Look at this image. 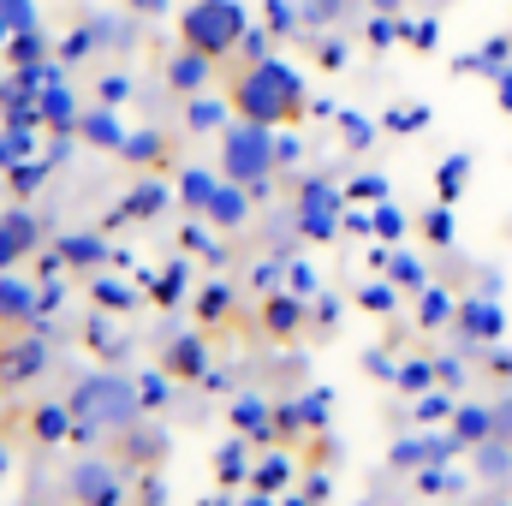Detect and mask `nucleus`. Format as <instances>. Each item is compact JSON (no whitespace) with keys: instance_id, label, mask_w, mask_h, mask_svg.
I'll use <instances>...</instances> for the list:
<instances>
[{"instance_id":"1","label":"nucleus","mask_w":512,"mask_h":506,"mask_svg":"<svg viewBox=\"0 0 512 506\" xmlns=\"http://www.w3.org/2000/svg\"><path fill=\"white\" fill-rule=\"evenodd\" d=\"M227 102H233V114L239 120H256V126H292L298 114H304V84H298V72L292 66H280V60H245L239 66V78L227 84Z\"/></svg>"},{"instance_id":"2","label":"nucleus","mask_w":512,"mask_h":506,"mask_svg":"<svg viewBox=\"0 0 512 506\" xmlns=\"http://www.w3.org/2000/svg\"><path fill=\"white\" fill-rule=\"evenodd\" d=\"M245 42V6L239 0H191L185 18H179V48L203 54V60H221Z\"/></svg>"},{"instance_id":"3","label":"nucleus","mask_w":512,"mask_h":506,"mask_svg":"<svg viewBox=\"0 0 512 506\" xmlns=\"http://www.w3.org/2000/svg\"><path fill=\"white\" fill-rule=\"evenodd\" d=\"M48 370V346L24 328H0V393H18L24 381Z\"/></svg>"},{"instance_id":"4","label":"nucleus","mask_w":512,"mask_h":506,"mask_svg":"<svg viewBox=\"0 0 512 506\" xmlns=\"http://www.w3.org/2000/svg\"><path fill=\"white\" fill-rule=\"evenodd\" d=\"M221 161H227L233 179H262L268 161H274V137H268V126H256V120L233 126L227 131V143H221Z\"/></svg>"},{"instance_id":"5","label":"nucleus","mask_w":512,"mask_h":506,"mask_svg":"<svg viewBox=\"0 0 512 506\" xmlns=\"http://www.w3.org/2000/svg\"><path fill=\"white\" fill-rule=\"evenodd\" d=\"M30 251H36V221L24 209L0 215V268H12L18 256H30Z\"/></svg>"},{"instance_id":"6","label":"nucleus","mask_w":512,"mask_h":506,"mask_svg":"<svg viewBox=\"0 0 512 506\" xmlns=\"http://www.w3.org/2000/svg\"><path fill=\"white\" fill-rule=\"evenodd\" d=\"M203 78H209V60H203V54H191V48H185V54H173V66H167V84H173V90H185V96H191Z\"/></svg>"},{"instance_id":"7","label":"nucleus","mask_w":512,"mask_h":506,"mask_svg":"<svg viewBox=\"0 0 512 506\" xmlns=\"http://www.w3.org/2000/svg\"><path fill=\"white\" fill-rule=\"evenodd\" d=\"M30 310H36V304H30V292H24L18 280H0V328H24V322H30Z\"/></svg>"},{"instance_id":"8","label":"nucleus","mask_w":512,"mask_h":506,"mask_svg":"<svg viewBox=\"0 0 512 506\" xmlns=\"http://www.w3.org/2000/svg\"><path fill=\"white\" fill-rule=\"evenodd\" d=\"M167 376H185V381L203 376V340H173L167 346Z\"/></svg>"},{"instance_id":"9","label":"nucleus","mask_w":512,"mask_h":506,"mask_svg":"<svg viewBox=\"0 0 512 506\" xmlns=\"http://www.w3.org/2000/svg\"><path fill=\"white\" fill-rule=\"evenodd\" d=\"M262 322H268L274 340H286V334L304 322V310H298V298H268V304H262Z\"/></svg>"},{"instance_id":"10","label":"nucleus","mask_w":512,"mask_h":506,"mask_svg":"<svg viewBox=\"0 0 512 506\" xmlns=\"http://www.w3.org/2000/svg\"><path fill=\"white\" fill-rule=\"evenodd\" d=\"M161 203H167V191H161V185H137V191L126 197V215H137V221H143V215H155Z\"/></svg>"},{"instance_id":"11","label":"nucleus","mask_w":512,"mask_h":506,"mask_svg":"<svg viewBox=\"0 0 512 506\" xmlns=\"http://www.w3.org/2000/svg\"><path fill=\"white\" fill-rule=\"evenodd\" d=\"M209 215H215V221H227V227H233V221H239V215H245V197H239V191H209Z\"/></svg>"},{"instance_id":"12","label":"nucleus","mask_w":512,"mask_h":506,"mask_svg":"<svg viewBox=\"0 0 512 506\" xmlns=\"http://www.w3.org/2000/svg\"><path fill=\"white\" fill-rule=\"evenodd\" d=\"M179 191H185V203L209 209V191H215V179H209V173H185V179H179Z\"/></svg>"},{"instance_id":"13","label":"nucleus","mask_w":512,"mask_h":506,"mask_svg":"<svg viewBox=\"0 0 512 506\" xmlns=\"http://www.w3.org/2000/svg\"><path fill=\"white\" fill-rule=\"evenodd\" d=\"M227 304H233V286H209V292L197 298V316H203V322H215Z\"/></svg>"},{"instance_id":"14","label":"nucleus","mask_w":512,"mask_h":506,"mask_svg":"<svg viewBox=\"0 0 512 506\" xmlns=\"http://www.w3.org/2000/svg\"><path fill=\"white\" fill-rule=\"evenodd\" d=\"M12 60H24V66H36V60H42V36H30V30H18V36H12Z\"/></svg>"},{"instance_id":"15","label":"nucleus","mask_w":512,"mask_h":506,"mask_svg":"<svg viewBox=\"0 0 512 506\" xmlns=\"http://www.w3.org/2000/svg\"><path fill=\"white\" fill-rule=\"evenodd\" d=\"M36 435L42 441H60L66 435V411H36Z\"/></svg>"},{"instance_id":"16","label":"nucleus","mask_w":512,"mask_h":506,"mask_svg":"<svg viewBox=\"0 0 512 506\" xmlns=\"http://www.w3.org/2000/svg\"><path fill=\"white\" fill-rule=\"evenodd\" d=\"M42 114H48V126H66V90H48V102H42Z\"/></svg>"},{"instance_id":"17","label":"nucleus","mask_w":512,"mask_h":506,"mask_svg":"<svg viewBox=\"0 0 512 506\" xmlns=\"http://www.w3.org/2000/svg\"><path fill=\"white\" fill-rule=\"evenodd\" d=\"M179 286H185V268H167V274H161V286H155V298H161V304H173V298H179Z\"/></svg>"},{"instance_id":"18","label":"nucleus","mask_w":512,"mask_h":506,"mask_svg":"<svg viewBox=\"0 0 512 506\" xmlns=\"http://www.w3.org/2000/svg\"><path fill=\"white\" fill-rule=\"evenodd\" d=\"M84 131H90V137H102V149H114V143H120V131L108 126L102 114H96V120H84Z\"/></svg>"},{"instance_id":"19","label":"nucleus","mask_w":512,"mask_h":506,"mask_svg":"<svg viewBox=\"0 0 512 506\" xmlns=\"http://www.w3.org/2000/svg\"><path fill=\"white\" fill-rule=\"evenodd\" d=\"M268 24L286 30V24H292V6H286V0H268Z\"/></svg>"},{"instance_id":"20","label":"nucleus","mask_w":512,"mask_h":506,"mask_svg":"<svg viewBox=\"0 0 512 506\" xmlns=\"http://www.w3.org/2000/svg\"><path fill=\"white\" fill-rule=\"evenodd\" d=\"M215 120H221V108H215V102H197V108H191V126H215Z\"/></svg>"},{"instance_id":"21","label":"nucleus","mask_w":512,"mask_h":506,"mask_svg":"<svg viewBox=\"0 0 512 506\" xmlns=\"http://www.w3.org/2000/svg\"><path fill=\"white\" fill-rule=\"evenodd\" d=\"M131 6H143V12H155V6H161V0H131Z\"/></svg>"},{"instance_id":"22","label":"nucleus","mask_w":512,"mask_h":506,"mask_svg":"<svg viewBox=\"0 0 512 506\" xmlns=\"http://www.w3.org/2000/svg\"><path fill=\"white\" fill-rule=\"evenodd\" d=\"M0 471H6V453H0Z\"/></svg>"}]
</instances>
